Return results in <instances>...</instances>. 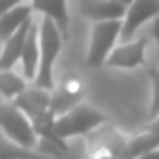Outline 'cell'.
Here are the masks:
<instances>
[{
  "label": "cell",
  "instance_id": "obj_1",
  "mask_svg": "<svg viewBox=\"0 0 159 159\" xmlns=\"http://www.w3.org/2000/svg\"><path fill=\"white\" fill-rule=\"evenodd\" d=\"M62 38L64 34L56 26L51 17H43L39 23V69L38 77L34 79V86L43 90H54L52 67L62 51Z\"/></svg>",
  "mask_w": 159,
  "mask_h": 159
},
{
  "label": "cell",
  "instance_id": "obj_2",
  "mask_svg": "<svg viewBox=\"0 0 159 159\" xmlns=\"http://www.w3.org/2000/svg\"><path fill=\"white\" fill-rule=\"evenodd\" d=\"M105 122H107V116L101 111H98L90 105H84V103H79L71 111H67L66 114L56 118L54 129H56L58 137L66 140L75 135L92 133Z\"/></svg>",
  "mask_w": 159,
  "mask_h": 159
},
{
  "label": "cell",
  "instance_id": "obj_3",
  "mask_svg": "<svg viewBox=\"0 0 159 159\" xmlns=\"http://www.w3.org/2000/svg\"><path fill=\"white\" fill-rule=\"evenodd\" d=\"M0 125H2L4 135L25 146V148H36L39 144V137L30 122V118L13 103V101H4L0 105Z\"/></svg>",
  "mask_w": 159,
  "mask_h": 159
},
{
  "label": "cell",
  "instance_id": "obj_4",
  "mask_svg": "<svg viewBox=\"0 0 159 159\" xmlns=\"http://www.w3.org/2000/svg\"><path fill=\"white\" fill-rule=\"evenodd\" d=\"M124 21H99L92 26L90 34V47L86 54V66L101 67L107 64V58L114 51V43L118 36H122Z\"/></svg>",
  "mask_w": 159,
  "mask_h": 159
},
{
  "label": "cell",
  "instance_id": "obj_5",
  "mask_svg": "<svg viewBox=\"0 0 159 159\" xmlns=\"http://www.w3.org/2000/svg\"><path fill=\"white\" fill-rule=\"evenodd\" d=\"M127 148V140L114 131V127H101L96 129L90 148L86 153V159H124Z\"/></svg>",
  "mask_w": 159,
  "mask_h": 159
},
{
  "label": "cell",
  "instance_id": "obj_6",
  "mask_svg": "<svg viewBox=\"0 0 159 159\" xmlns=\"http://www.w3.org/2000/svg\"><path fill=\"white\" fill-rule=\"evenodd\" d=\"M159 17V0H135L131 6H127L125 17H124V28H122V39L131 41L135 32L152 19Z\"/></svg>",
  "mask_w": 159,
  "mask_h": 159
},
{
  "label": "cell",
  "instance_id": "obj_7",
  "mask_svg": "<svg viewBox=\"0 0 159 159\" xmlns=\"http://www.w3.org/2000/svg\"><path fill=\"white\" fill-rule=\"evenodd\" d=\"M148 45V38L140 36L137 39L125 41L120 47H114V51L111 52V56L107 58L105 66L111 67H124V69H133L137 66L144 64V49Z\"/></svg>",
  "mask_w": 159,
  "mask_h": 159
},
{
  "label": "cell",
  "instance_id": "obj_8",
  "mask_svg": "<svg viewBox=\"0 0 159 159\" xmlns=\"http://www.w3.org/2000/svg\"><path fill=\"white\" fill-rule=\"evenodd\" d=\"M127 6L112 0H81V13L96 23L99 21H124Z\"/></svg>",
  "mask_w": 159,
  "mask_h": 159
},
{
  "label": "cell",
  "instance_id": "obj_9",
  "mask_svg": "<svg viewBox=\"0 0 159 159\" xmlns=\"http://www.w3.org/2000/svg\"><path fill=\"white\" fill-rule=\"evenodd\" d=\"M159 148V116H155L142 133L127 140V148L124 153V159H137L142 153H148L152 150Z\"/></svg>",
  "mask_w": 159,
  "mask_h": 159
},
{
  "label": "cell",
  "instance_id": "obj_10",
  "mask_svg": "<svg viewBox=\"0 0 159 159\" xmlns=\"http://www.w3.org/2000/svg\"><path fill=\"white\" fill-rule=\"evenodd\" d=\"M83 96V86L77 79L64 83L58 90H54L51 94V109L54 111L56 116L66 114L67 111H71L75 105H79V99Z\"/></svg>",
  "mask_w": 159,
  "mask_h": 159
},
{
  "label": "cell",
  "instance_id": "obj_11",
  "mask_svg": "<svg viewBox=\"0 0 159 159\" xmlns=\"http://www.w3.org/2000/svg\"><path fill=\"white\" fill-rule=\"evenodd\" d=\"M30 28H32V19L4 41V49H2V54H0V69H11V66H15L17 60H21Z\"/></svg>",
  "mask_w": 159,
  "mask_h": 159
},
{
  "label": "cell",
  "instance_id": "obj_12",
  "mask_svg": "<svg viewBox=\"0 0 159 159\" xmlns=\"http://www.w3.org/2000/svg\"><path fill=\"white\" fill-rule=\"evenodd\" d=\"M13 103L28 118H32V116L51 109V92L43 90V88H38V86H32V88H26L21 96H17L13 99Z\"/></svg>",
  "mask_w": 159,
  "mask_h": 159
},
{
  "label": "cell",
  "instance_id": "obj_13",
  "mask_svg": "<svg viewBox=\"0 0 159 159\" xmlns=\"http://www.w3.org/2000/svg\"><path fill=\"white\" fill-rule=\"evenodd\" d=\"M32 4H19L6 13H0V39L6 41L10 36H13L25 23L32 19Z\"/></svg>",
  "mask_w": 159,
  "mask_h": 159
},
{
  "label": "cell",
  "instance_id": "obj_14",
  "mask_svg": "<svg viewBox=\"0 0 159 159\" xmlns=\"http://www.w3.org/2000/svg\"><path fill=\"white\" fill-rule=\"evenodd\" d=\"M23 62V73L26 79L34 81L38 77V69H39V28L32 23L30 34L26 38V45L21 56Z\"/></svg>",
  "mask_w": 159,
  "mask_h": 159
},
{
  "label": "cell",
  "instance_id": "obj_15",
  "mask_svg": "<svg viewBox=\"0 0 159 159\" xmlns=\"http://www.w3.org/2000/svg\"><path fill=\"white\" fill-rule=\"evenodd\" d=\"M32 6L36 11L43 13L45 17H51L60 32L66 36L67 25H69V15H67V4L66 0H32Z\"/></svg>",
  "mask_w": 159,
  "mask_h": 159
},
{
  "label": "cell",
  "instance_id": "obj_16",
  "mask_svg": "<svg viewBox=\"0 0 159 159\" xmlns=\"http://www.w3.org/2000/svg\"><path fill=\"white\" fill-rule=\"evenodd\" d=\"M26 90L25 79H21L19 75H15L10 69H2L0 71V94L6 101H13L17 96H21Z\"/></svg>",
  "mask_w": 159,
  "mask_h": 159
},
{
  "label": "cell",
  "instance_id": "obj_17",
  "mask_svg": "<svg viewBox=\"0 0 159 159\" xmlns=\"http://www.w3.org/2000/svg\"><path fill=\"white\" fill-rule=\"evenodd\" d=\"M0 148H2L0 159H43L39 153H34L30 148H25V146L10 140L6 135L0 140Z\"/></svg>",
  "mask_w": 159,
  "mask_h": 159
},
{
  "label": "cell",
  "instance_id": "obj_18",
  "mask_svg": "<svg viewBox=\"0 0 159 159\" xmlns=\"http://www.w3.org/2000/svg\"><path fill=\"white\" fill-rule=\"evenodd\" d=\"M148 77L152 83V103H150V118L153 120L159 116V67L150 66L148 67Z\"/></svg>",
  "mask_w": 159,
  "mask_h": 159
},
{
  "label": "cell",
  "instance_id": "obj_19",
  "mask_svg": "<svg viewBox=\"0 0 159 159\" xmlns=\"http://www.w3.org/2000/svg\"><path fill=\"white\" fill-rule=\"evenodd\" d=\"M21 2H23V0H0V13H6V11H10L11 8L19 6Z\"/></svg>",
  "mask_w": 159,
  "mask_h": 159
},
{
  "label": "cell",
  "instance_id": "obj_20",
  "mask_svg": "<svg viewBox=\"0 0 159 159\" xmlns=\"http://www.w3.org/2000/svg\"><path fill=\"white\" fill-rule=\"evenodd\" d=\"M152 36H153V39L157 41V49H159V17L153 19V25H152Z\"/></svg>",
  "mask_w": 159,
  "mask_h": 159
},
{
  "label": "cell",
  "instance_id": "obj_21",
  "mask_svg": "<svg viewBox=\"0 0 159 159\" xmlns=\"http://www.w3.org/2000/svg\"><path fill=\"white\" fill-rule=\"evenodd\" d=\"M137 159H159V148H157V150H152V152H148V153H142V155L137 157Z\"/></svg>",
  "mask_w": 159,
  "mask_h": 159
},
{
  "label": "cell",
  "instance_id": "obj_22",
  "mask_svg": "<svg viewBox=\"0 0 159 159\" xmlns=\"http://www.w3.org/2000/svg\"><path fill=\"white\" fill-rule=\"evenodd\" d=\"M112 2H118V4H124V6H131L135 0H112Z\"/></svg>",
  "mask_w": 159,
  "mask_h": 159
}]
</instances>
